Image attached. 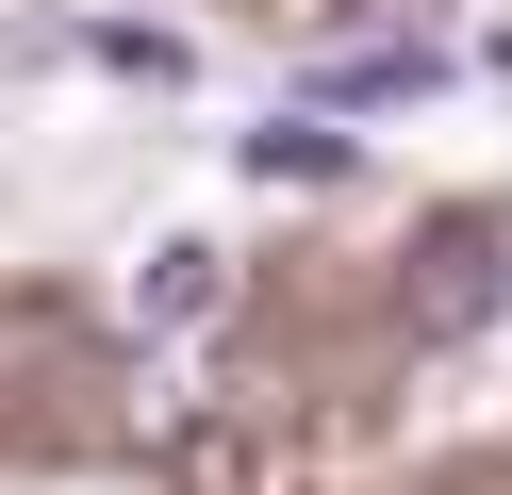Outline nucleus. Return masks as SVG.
<instances>
[{
  "mask_svg": "<svg viewBox=\"0 0 512 495\" xmlns=\"http://www.w3.org/2000/svg\"><path fill=\"white\" fill-rule=\"evenodd\" d=\"M215 297H232V248H215V231H166V248H149L133 281H116V314H133L149 347H166V330H199Z\"/></svg>",
  "mask_w": 512,
  "mask_h": 495,
  "instance_id": "f257e3e1",
  "label": "nucleus"
},
{
  "mask_svg": "<svg viewBox=\"0 0 512 495\" xmlns=\"http://www.w3.org/2000/svg\"><path fill=\"white\" fill-rule=\"evenodd\" d=\"M496 297H512V231H430V281H413V330H479V314H496Z\"/></svg>",
  "mask_w": 512,
  "mask_h": 495,
  "instance_id": "f03ea898",
  "label": "nucleus"
},
{
  "mask_svg": "<svg viewBox=\"0 0 512 495\" xmlns=\"http://www.w3.org/2000/svg\"><path fill=\"white\" fill-rule=\"evenodd\" d=\"M248 182H347V132L331 116H265L248 132Z\"/></svg>",
  "mask_w": 512,
  "mask_h": 495,
  "instance_id": "7ed1b4c3",
  "label": "nucleus"
},
{
  "mask_svg": "<svg viewBox=\"0 0 512 495\" xmlns=\"http://www.w3.org/2000/svg\"><path fill=\"white\" fill-rule=\"evenodd\" d=\"M100 66H133V83H199V50L149 33V17H100Z\"/></svg>",
  "mask_w": 512,
  "mask_h": 495,
  "instance_id": "20e7f679",
  "label": "nucleus"
}]
</instances>
